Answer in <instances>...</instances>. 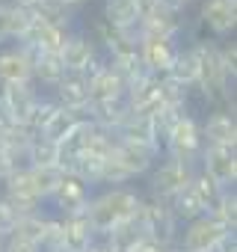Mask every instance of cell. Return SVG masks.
<instances>
[{
    "label": "cell",
    "instance_id": "cell-27",
    "mask_svg": "<svg viewBox=\"0 0 237 252\" xmlns=\"http://www.w3.org/2000/svg\"><path fill=\"white\" fill-rule=\"evenodd\" d=\"M86 116H80V113H71V110H57L54 116H51V122L45 125V131L39 134V137H45V140H51V143H57V146H62L71 134H74V128L83 122Z\"/></svg>",
    "mask_w": 237,
    "mask_h": 252
},
{
    "label": "cell",
    "instance_id": "cell-6",
    "mask_svg": "<svg viewBox=\"0 0 237 252\" xmlns=\"http://www.w3.org/2000/svg\"><path fill=\"white\" fill-rule=\"evenodd\" d=\"M228 234L231 231H225L213 217L205 214V217H196L184 225V231L178 237V246L187 249V252H216Z\"/></svg>",
    "mask_w": 237,
    "mask_h": 252
},
{
    "label": "cell",
    "instance_id": "cell-3",
    "mask_svg": "<svg viewBox=\"0 0 237 252\" xmlns=\"http://www.w3.org/2000/svg\"><path fill=\"white\" fill-rule=\"evenodd\" d=\"M137 225L143 228L146 240L163 246V249H175L178 246V217L172 214L169 202L157 199V196H148V199H140V208H137Z\"/></svg>",
    "mask_w": 237,
    "mask_h": 252
},
{
    "label": "cell",
    "instance_id": "cell-48",
    "mask_svg": "<svg viewBox=\"0 0 237 252\" xmlns=\"http://www.w3.org/2000/svg\"><path fill=\"white\" fill-rule=\"evenodd\" d=\"M0 252H3V237H0Z\"/></svg>",
    "mask_w": 237,
    "mask_h": 252
},
{
    "label": "cell",
    "instance_id": "cell-16",
    "mask_svg": "<svg viewBox=\"0 0 237 252\" xmlns=\"http://www.w3.org/2000/svg\"><path fill=\"white\" fill-rule=\"evenodd\" d=\"M202 128V143L205 146H216V149H237V122L231 113L216 110L205 119Z\"/></svg>",
    "mask_w": 237,
    "mask_h": 252
},
{
    "label": "cell",
    "instance_id": "cell-38",
    "mask_svg": "<svg viewBox=\"0 0 237 252\" xmlns=\"http://www.w3.org/2000/svg\"><path fill=\"white\" fill-rule=\"evenodd\" d=\"M3 252H42L36 243H30V240H24V237H6L3 240Z\"/></svg>",
    "mask_w": 237,
    "mask_h": 252
},
{
    "label": "cell",
    "instance_id": "cell-46",
    "mask_svg": "<svg viewBox=\"0 0 237 252\" xmlns=\"http://www.w3.org/2000/svg\"><path fill=\"white\" fill-rule=\"evenodd\" d=\"M172 252H187V249H181V246H175V249H172Z\"/></svg>",
    "mask_w": 237,
    "mask_h": 252
},
{
    "label": "cell",
    "instance_id": "cell-35",
    "mask_svg": "<svg viewBox=\"0 0 237 252\" xmlns=\"http://www.w3.org/2000/svg\"><path fill=\"white\" fill-rule=\"evenodd\" d=\"M18 220H21V214L0 196V237H12V231H15V225H18Z\"/></svg>",
    "mask_w": 237,
    "mask_h": 252
},
{
    "label": "cell",
    "instance_id": "cell-44",
    "mask_svg": "<svg viewBox=\"0 0 237 252\" xmlns=\"http://www.w3.org/2000/svg\"><path fill=\"white\" fill-rule=\"evenodd\" d=\"M86 252H116L110 243H104V240H95V246H89Z\"/></svg>",
    "mask_w": 237,
    "mask_h": 252
},
{
    "label": "cell",
    "instance_id": "cell-17",
    "mask_svg": "<svg viewBox=\"0 0 237 252\" xmlns=\"http://www.w3.org/2000/svg\"><path fill=\"white\" fill-rule=\"evenodd\" d=\"M54 101L62 110H71V113L86 116V110H89V80L83 74H65L54 86Z\"/></svg>",
    "mask_w": 237,
    "mask_h": 252
},
{
    "label": "cell",
    "instance_id": "cell-7",
    "mask_svg": "<svg viewBox=\"0 0 237 252\" xmlns=\"http://www.w3.org/2000/svg\"><path fill=\"white\" fill-rule=\"evenodd\" d=\"M59 63H62V68H65V74H83V77H92V74L104 65V63L98 60V51H95L92 39L83 36V33H74V30H71L68 42H65L62 51H59Z\"/></svg>",
    "mask_w": 237,
    "mask_h": 252
},
{
    "label": "cell",
    "instance_id": "cell-28",
    "mask_svg": "<svg viewBox=\"0 0 237 252\" xmlns=\"http://www.w3.org/2000/svg\"><path fill=\"white\" fill-rule=\"evenodd\" d=\"M207 217H213L225 231H237V193L234 190H219L213 205L207 208Z\"/></svg>",
    "mask_w": 237,
    "mask_h": 252
},
{
    "label": "cell",
    "instance_id": "cell-24",
    "mask_svg": "<svg viewBox=\"0 0 237 252\" xmlns=\"http://www.w3.org/2000/svg\"><path fill=\"white\" fill-rule=\"evenodd\" d=\"M30 24H33V15L27 9L15 6L12 0H6V3L0 0V45H3L6 39L21 42V36L30 30Z\"/></svg>",
    "mask_w": 237,
    "mask_h": 252
},
{
    "label": "cell",
    "instance_id": "cell-32",
    "mask_svg": "<svg viewBox=\"0 0 237 252\" xmlns=\"http://www.w3.org/2000/svg\"><path fill=\"white\" fill-rule=\"evenodd\" d=\"M45 225H48V214H42V211H36V214H24L21 220H18V225H15V237H24V240H30V243H36L39 249H42V240H45Z\"/></svg>",
    "mask_w": 237,
    "mask_h": 252
},
{
    "label": "cell",
    "instance_id": "cell-45",
    "mask_svg": "<svg viewBox=\"0 0 237 252\" xmlns=\"http://www.w3.org/2000/svg\"><path fill=\"white\" fill-rule=\"evenodd\" d=\"M57 3H62L65 9H77V6H83L86 0H57Z\"/></svg>",
    "mask_w": 237,
    "mask_h": 252
},
{
    "label": "cell",
    "instance_id": "cell-12",
    "mask_svg": "<svg viewBox=\"0 0 237 252\" xmlns=\"http://www.w3.org/2000/svg\"><path fill=\"white\" fill-rule=\"evenodd\" d=\"M3 199L24 217V214H36L42 211V199L33 187L30 169H15L6 181H3Z\"/></svg>",
    "mask_w": 237,
    "mask_h": 252
},
{
    "label": "cell",
    "instance_id": "cell-5",
    "mask_svg": "<svg viewBox=\"0 0 237 252\" xmlns=\"http://www.w3.org/2000/svg\"><path fill=\"white\" fill-rule=\"evenodd\" d=\"M196 175V166H187L181 160H160L157 166H151V196L163 199V202H172L184 187H190Z\"/></svg>",
    "mask_w": 237,
    "mask_h": 252
},
{
    "label": "cell",
    "instance_id": "cell-43",
    "mask_svg": "<svg viewBox=\"0 0 237 252\" xmlns=\"http://www.w3.org/2000/svg\"><path fill=\"white\" fill-rule=\"evenodd\" d=\"M12 3H15V6H21V9H27V12H33L36 6H42V3H45V0H12Z\"/></svg>",
    "mask_w": 237,
    "mask_h": 252
},
{
    "label": "cell",
    "instance_id": "cell-4",
    "mask_svg": "<svg viewBox=\"0 0 237 252\" xmlns=\"http://www.w3.org/2000/svg\"><path fill=\"white\" fill-rule=\"evenodd\" d=\"M163 146H166V155H169L172 160H181V163H187V166H196L199 158H202V149H205L199 122H196L190 113L178 116V119L169 125V131L163 134Z\"/></svg>",
    "mask_w": 237,
    "mask_h": 252
},
{
    "label": "cell",
    "instance_id": "cell-23",
    "mask_svg": "<svg viewBox=\"0 0 237 252\" xmlns=\"http://www.w3.org/2000/svg\"><path fill=\"white\" fill-rule=\"evenodd\" d=\"M178 33H181V18L166 9H151L137 24V36H148V39H175Z\"/></svg>",
    "mask_w": 237,
    "mask_h": 252
},
{
    "label": "cell",
    "instance_id": "cell-37",
    "mask_svg": "<svg viewBox=\"0 0 237 252\" xmlns=\"http://www.w3.org/2000/svg\"><path fill=\"white\" fill-rule=\"evenodd\" d=\"M219 63H222L225 74H228L231 83H234V80H237V45H234L231 39H225V42L219 45Z\"/></svg>",
    "mask_w": 237,
    "mask_h": 252
},
{
    "label": "cell",
    "instance_id": "cell-47",
    "mask_svg": "<svg viewBox=\"0 0 237 252\" xmlns=\"http://www.w3.org/2000/svg\"><path fill=\"white\" fill-rule=\"evenodd\" d=\"M181 3H184V6H190V3H193V0H181Z\"/></svg>",
    "mask_w": 237,
    "mask_h": 252
},
{
    "label": "cell",
    "instance_id": "cell-30",
    "mask_svg": "<svg viewBox=\"0 0 237 252\" xmlns=\"http://www.w3.org/2000/svg\"><path fill=\"white\" fill-rule=\"evenodd\" d=\"M169 208H172V214H175L178 220H184V222H190V220L207 214V205H205V202L199 199V193L193 190V181H190V187H184V190L169 202Z\"/></svg>",
    "mask_w": 237,
    "mask_h": 252
},
{
    "label": "cell",
    "instance_id": "cell-36",
    "mask_svg": "<svg viewBox=\"0 0 237 252\" xmlns=\"http://www.w3.org/2000/svg\"><path fill=\"white\" fill-rule=\"evenodd\" d=\"M193 190L199 193V199H202L207 208H210V205H213V199L219 196V187H216L205 172H196V175H193Z\"/></svg>",
    "mask_w": 237,
    "mask_h": 252
},
{
    "label": "cell",
    "instance_id": "cell-22",
    "mask_svg": "<svg viewBox=\"0 0 237 252\" xmlns=\"http://www.w3.org/2000/svg\"><path fill=\"white\" fill-rule=\"evenodd\" d=\"M95 36H98V42H104V48L110 54V63L137 57V33H122V30H113L104 21H95Z\"/></svg>",
    "mask_w": 237,
    "mask_h": 252
},
{
    "label": "cell",
    "instance_id": "cell-19",
    "mask_svg": "<svg viewBox=\"0 0 237 252\" xmlns=\"http://www.w3.org/2000/svg\"><path fill=\"white\" fill-rule=\"evenodd\" d=\"M118 140H131L137 146H146V149H154L160 152V131L151 116H140V113H128V119L122 122V128L116 131Z\"/></svg>",
    "mask_w": 237,
    "mask_h": 252
},
{
    "label": "cell",
    "instance_id": "cell-29",
    "mask_svg": "<svg viewBox=\"0 0 237 252\" xmlns=\"http://www.w3.org/2000/svg\"><path fill=\"white\" fill-rule=\"evenodd\" d=\"M54 166L59 169V146L45 137H36L27 152V169H54Z\"/></svg>",
    "mask_w": 237,
    "mask_h": 252
},
{
    "label": "cell",
    "instance_id": "cell-41",
    "mask_svg": "<svg viewBox=\"0 0 237 252\" xmlns=\"http://www.w3.org/2000/svg\"><path fill=\"white\" fill-rule=\"evenodd\" d=\"M131 252H172V249H163V246H157V243H151V240H143V243H137Z\"/></svg>",
    "mask_w": 237,
    "mask_h": 252
},
{
    "label": "cell",
    "instance_id": "cell-33",
    "mask_svg": "<svg viewBox=\"0 0 237 252\" xmlns=\"http://www.w3.org/2000/svg\"><path fill=\"white\" fill-rule=\"evenodd\" d=\"M30 178H33V187H36L39 199L45 202L57 193V187L62 181V169H57V166L54 169H30Z\"/></svg>",
    "mask_w": 237,
    "mask_h": 252
},
{
    "label": "cell",
    "instance_id": "cell-15",
    "mask_svg": "<svg viewBox=\"0 0 237 252\" xmlns=\"http://www.w3.org/2000/svg\"><path fill=\"white\" fill-rule=\"evenodd\" d=\"M89 196H92V193H89V187H86L77 175L62 172V181H59L57 193L51 196V202L57 205L59 217H68V214H80V211H86Z\"/></svg>",
    "mask_w": 237,
    "mask_h": 252
},
{
    "label": "cell",
    "instance_id": "cell-10",
    "mask_svg": "<svg viewBox=\"0 0 237 252\" xmlns=\"http://www.w3.org/2000/svg\"><path fill=\"white\" fill-rule=\"evenodd\" d=\"M175 39H148V36H137V54H140V63L146 68V74H154V77H166L172 60H175Z\"/></svg>",
    "mask_w": 237,
    "mask_h": 252
},
{
    "label": "cell",
    "instance_id": "cell-21",
    "mask_svg": "<svg viewBox=\"0 0 237 252\" xmlns=\"http://www.w3.org/2000/svg\"><path fill=\"white\" fill-rule=\"evenodd\" d=\"M3 83H33V60L18 45L0 51V86Z\"/></svg>",
    "mask_w": 237,
    "mask_h": 252
},
{
    "label": "cell",
    "instance_id": "cell-49",
    "mask_svg": "<svg viewBox=\"0 0 237 252\" xmlns=\"http://www.w3.org/2000/svg\"><path fill=\"white\" fill-rule=\"evenodd\" d=\"M54 252H65V249H54Z\"/></svg>",
    "mask_w": 237,
    "mask_h": 252
},
{
    "label": "cell",
    "instance_id": "cell-9",
    "mask_svg": "<svg viewBox=\"0 0 237 252\" xmlns=\"http://www.w3.org/2000/svg\"><path fill=\"white\" fill-rule=\"evenodd\" d=\"M110 160L122 169L128 178H137V175H146L151 172L154 160H157V152L154 149H146V146H137L131 140H113V152H110Z\"/></svg>",
    "mask_w": 237,
    "mask_h": 252
},
{
    "label": "cell",
    "instance_id": "cell-8",
    "mask_svg": "<svg viewBox=\"0 0 237 252\" xmlns=\"http://www.w3.org/2000/svg\"><path fill=\"white\" fill-rule=\"evenodd\" d=\"M199 166H202L199 172H205L219 190H234V184H237V149L205 146Z\"/></svg>",
    "mask_w": 237,
    "mask_h": 252
},
{
    "label": "cell",
    "instance_id": "cell-31",
    "mask_svg": "<svg viewBox=\"0 0 237 252\" xmlns=\"http://www.w3.org/2000/svg\"><path fill=\"white\" fill-rule=\"evenodd\" d=\"M62 77H65V68L59 63V54H42L33 63V80H39L42 86H51L54 89Z\"/></svg>",
    "mask_w": 237,
    "mask_h": 252
},
{
    "label": "cell",
    "instance_id": "cell-39",
    "mask_svg": "<svg viewBox=\"0 0 237 252\" xmlns=\"http://www.w3.org/2000/svg\"><path fill=\"white\" fill-rule=\"evenodd\" d=\"M15 169H18V166H15V160H12V155H9L3 146H0V181H6Z\"/></svg>",
    "mask_w": 237,
    "mask_h": 252
},
{
    "label": "cell",
    "instance_id": "cell-1",
    "mask_svg": "<svg viewBox=\"0 0 237 252\" xmlns=\"http://www.w3.org/2000/svg\"><path fill=\"white\" fill-rule=\"evenodd\" d=\"M140 199H143V196H140L134 187H107V190H101L98 196H89L86 220H89L95 237L104 240V237L113 234L118 225L137 220Z\"/></svg>",
    "mask_w": 237,
    "mask_h": 252
},
{
    "label": "cell",
    "instance_id": "cell-26",
    "mask_svg": "<svg viewBox=\"0 0 237 252\" xmlns=\"http://www.w3.org/2000/svg\"><path fill=\"white\" fill-rule=\"evenodd\" d=\"M166 77L169 80H175V83H181V86H196V80H199V60H196V51H193V45L190 48H178L175 51V60H172V65H169V71H166Z\"/></svg>",
    "mask_w": 237,
    "mask_h": 252
},
{
    "label": "cell",
    "instance_id": "cell-2",
    "mask_svg": "<svg viewBox=\"0 0 237 252\" xmlns=\"http://www.w3.org/2000/svg\"><path fill=\"white\" fill-rule=\"evenodd\" d=\"M196 60H199V80L196 86L207 101H225V113L234 116V92H231V77L225 74L219 63V45L216 42H196L193 45Z\"/></svg>",
    "mask_w": 237,
    "mask_h": 252
},
{
    "label": "cell",
    "instance_id": "cell-11",
    "mask_svg": "<svg viewBox=\"0 0 237 252\" xmlns=\"http://www.w3.org/2000/svg\"><path fill=\"white\" fill-rule=\"evenodd\" d=\"M39 98L42 95L33 89V83H3V86H0V101H3L12 125H21V128L30 122Z\"/></svg>",
    "mask_w": 237,
    "mask_h": 252
},
{
    "label": "cell",
    "instance_id": "cell-14",
    "mask_svg": "<svg viewBox=\"0 0 237 252\" xmlns=\"http://www.w3.org/2000/svg\"><path fill=\"white\" fill-rule=\"evenodd\" d=\"M199 18L213 36L225 39L237 27V0H205Z\"/></svg>",
    "mask_w": 237,
    "mask_h": 252
},
{
    "label": "cell",
    "instance_id": "cell-13",
    "mask_svg": "<svg viewBox=\"0 0 237 252\" xmlns=\"http://www.w3.org/2000/svg\"><path fill=\"white\" fill-rule=\"evenodd\" d=\"M125 104L131 113L140 116H154L163 104H160V77L154 74H143L140 80H134L125 92Z\"/></svg>",
    "mask_w": 237,
    "mask_h": 252
},
{
    "label": "cell",
    "instance_id": "cell-42",
    "mask_svg": "<svg viewBox=\"0 0 237 252\" xmlns=\"http://www.w3.org/2000/svg\"><path fill=\"white\" fill-rule=\"evenodd\" d=\"M134 3H137V9H140V18L148 15L151 9H157V0H134Z\"/></svg>",
    "mask_w": 237,
    "mask_h": 252
},
{
    "label": "cell",
    "instance_id": "cell-34",
    "mask_svg": "<svg viewBox=\"0 0 237 252\" xmlns=\"http://www.w3.org/2000/svg\"><path fill=\"white\" fill-rule=\"evenodd\" d=\"M59 110V104L54 101V98H39V104H36V110H33V116H30V122L24 125V128L33 134V137H39L42 131H45V125L51 122V116Z\"/></svg>",
    "mask_w": 237,
    "mask_h": 252
},
{
    "label": "cell",
    "instance_id": "cell-20",
    "mask_svg": "<svg viewBox=\"0 0 237 252\" xmlns=\"http://www.w3.org/2000/svg\"><path fill=\"white\" fill-rule=\"evenodd\" d=\"M95 240L98 237L86 220V211L62 217V249L65 252H86L89 246H95Z\"/></svg>",
    "mask_w": 237,
    "mask_h": 252
},
{
    "label": "cell",
    "instance_id": "cell-40",
    "mask_svg": "<svg viewBox=\"0 0 237 252\" xmlns=\"http://www.w3.org/2000/svg\"><path fill=\"white\" fill-rule=\"evenodd\" d=\"M157 9H166V12H172V15H181L187 6L181 3V0H157Z\"/></svg>",
    "mask_w": 237,
    "mask_h": 252
},
{
    "label": "cell",
    "instance_id": "cell-18",
    "mask_svg": "<svg viewBox=\"0 0 237 252\" xmlns=\"http://www.w3.org/2000/svg\"><path fill=\"white\" fill-rule=\"evenodd\" d=\"M89 80V104H104V101H122L128 86L118 77V71L113 65H101Z\"/></svg>",
    "mask_w": 237,
    "mask_h": 252
},
{
    "label": "cell",
    "instance_id": "cell-25",
    "mask_svg": "<svg viewBox=\"0 0 237 252\" xmlns=\"http://www.w3.org/2000/svg\"><path fill=\"white\" fill-rule=\"evenodd\" d=\"M104 24H110L113 30L122 33H137L140 24V9L134 0H104Z\"/></svg>",
    "mask_w": 237,
    "mask_h": 252
}]
</instances>
